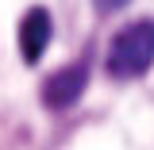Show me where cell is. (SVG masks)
Segmentation results:
<instances>
[{
  "instance_id": "1",
  "label": "cell",
  "mask_w": 154,
  "mask_h": 150,
  "mask_svg": "<svg viewBox=\"0 0 154 150\" xmlns=\"http://www.w3.org/2000/svg\"><path fill=\"white\" fill-rule=\"evenodd\" d=\"M150 66H154V19H135L112 38L108 73L119 81H131V77H143Z\"/></svg>"
},
{
  "instance_id": "2",
  "label": "cell",
  "mask_w": 154,
  "mask_h": 150,
  "mask_svg": "<svg viewBox=\"0 0 154 150\" xmlns=\"http://www.w3.org/2000/svg\"><path fill=\"white\" fill-rule=\"evenodd\" d=\"M85 85H89V66H85V62H73V66H66V69H58V73L46 77V85H42V104H46L50 112H66L69 104L81 100Z\"/></svg>"
},
{
  "instance_id": "3",
  "label": "cell",
  "mask_w": 154,
  "mask_h": 150,
  "mask_svg": "<svg viewBox=\"0 0 154 150\" xmlns=\"http://www.w3.org/2000/svg\"><path fill=\"white\" fill-rule=\"evenodd\" d=\"M50 35H54V23H50V12L46 8H31L27 16L19 19V54H23L27 66H35L38 58L46 54Z\"/></svg>"
},
{
  "instance_id": "4",
  "label": "cell",
  "mask_w": 154,
  "mask_h": 150,
  "mask_svg": "<svg viewBox=\"0 0 154 150\" xmlns=\"http://www.w3.org/2000/svg\"><path fill=\"white\" fill-rule=\"evenodd\" d=\"M93 4L100 8V12H119V8H123L127 0H93Z\"/></svg>"
}]
</instances>
